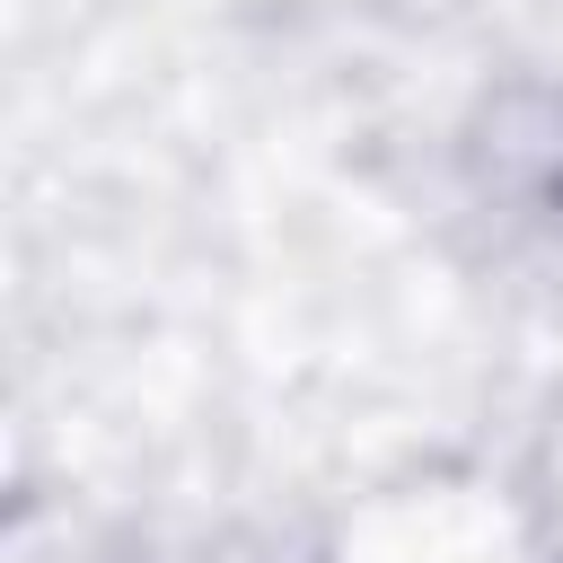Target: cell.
Instances as JSON below:
<instances>
[{
	"mask_svg": "<svg viewBox=\"0 0 563 563\" xmlns=\"http://www.w3.org/2000/svg\"><path fill=\"white\" fill-rule=\"evenodd\" d=\"M484 150H493V176H501L545 229H563V88H545V79L501 88Z\"/></svg>",
	"mask_w": 563,
	"mask_h": 563,
	"instance_id": "obj_1",
	"label": "cell"
}]
</instances>
